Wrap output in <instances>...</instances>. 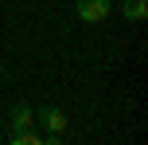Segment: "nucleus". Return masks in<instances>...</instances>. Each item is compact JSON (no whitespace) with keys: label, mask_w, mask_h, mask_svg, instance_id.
<instances>
[{"label":"nucleus","mask_w":148,"mask_h":145,"mask_svg":"<svg viewBox=\"0 0 148 145\" xmlns=\"http://www.w3.org/2000/svg\"><path fill=\"white\" fill-rule=\"evenodd\" d=\"M109 12H113L109 0H78V16H82L86 24H101V20H109Z\"/></svg>","instance_id":"obj_1"},{"label":"nucleus","mask_w":148,"mask_h":145,"mask_svg":"<svg viewBox=\"0 0 148 145\" xmlns=\"http://www.w3.org/2000/svg\"><path fill=\"white\" fill-rule=\"evenodd\" d=\"M39 122L47 126V133H66V114H62V110H55V106L39 110Z\"/></svg>","instance_id":"obj_2"},{"label":"nucleus","mask_w":148,"mask_h":145,"mask_svg":"<svg viewBox=\"0 0 148 145\" xmlns=\"http://www.w3.org/2000/svg\"><path fill=\"white\" fill-rule=\"evenodd\" d=\"M125 20H133V24H140L144 16H148V0H125Z\"/></svg>","instance_id":"obj_3"},{"label":"nucleus","mask_w":148,"mask_h":145,"mask_svg":"<svg viewBox=\"0 0 148 145\" xmlns=\"http://www.w3.org/2000/svg\"><path fill=\"white\" fill-rule=\"evenodd\" d=\"M20 130H31V106H16V114H12V133H20Z\"/></svg>","instance_id":"obj_4"},{"label":"nucleus","mask_w":148,"mask_h":145,"mask_svg":"<svg viewBox=\"0 0 148 145\" xmlns=\"http://www.w3.org/2000/svg\"><path fill=\"white\" fill-rule=\"evenodd\" d=\"M12 145H43V137H35L31 130H20V133H12Z\"/></svg>","instance_id":"obj_5"},{"label":"nucleus","mask_w":148,"mask_h":145,"mask_svg":"<svg viewBox=\"0 0 148 145\" xmlns=\"http://www.w3.org/2000/svg\"><path fill=\"white\" fill-rule=\"evenodd\" d=\"M43 145H62V133H51V137H43Z\"/></svg>","instance_id":"obj_6"}]
</instances>
